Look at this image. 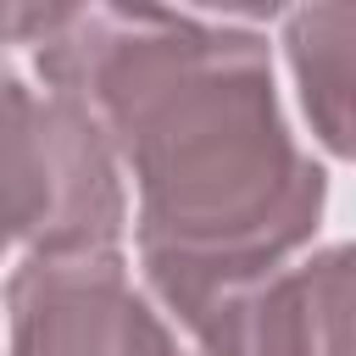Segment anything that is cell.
Wrapping results in <instances>:
<instances>
[{"mask_svg":"<svg viewBox=\"0 0 356 356\" xmlns=\"http://www.w3.org/2000/svg\"><path fill=\"white\" fill-rule=\"evenodd\" d=\"M6 39L111 134L134 178L139 284L167 317L312 245L328 172L284 117L267 33L211 11L17 0Z\"/></svg>","mask_w":356,"mask_h":356,"instance_id":"cell-1","label":"cell"},{"mask_svg":"<svg viewBox=\"0 0 356 356\" xmlns=\"http://www.w3.org/2000/svg\"><path fill=\"white\" fill-rule=\"evenodd\" d=\"M6 234L22 256H117L128 228V172L111 134L67 95L17 67L0 95Z\"/></svg>","mask_w":356,"mask_h":356,"instance_id":"cell-2","label":"cell"},{"mask_svg":"<svg viewBox=\"0 0 356 356\" xmlns=\"http://www.w3.org/2000/svg\"><path fill=\"white\" fill-rule=\"evenodd\" d=\"M6 356H200L134 284L128 256H22L6 278Z\"/></svg>","mask_w":356,"mask_h":356,"instance_id":"cell-3","label":"cell"},{"mask_svg":"<svg viewBox=\"0 0 356 356\" xmlns=\"http://www.w3.org/2000/svg\"><path fill=\"white\" fill-rule=\"evenodd\" d=\"M278 44L312 139L356 161V6H295L284 11Z\"/></svg>","mask_w":356,"mask_h":356,"instance_id":"cell-4","label":"cell"},{"mask_svg":"<svg viewBox=\"0 0 356 356\" xmlns=\"http://www.w3.org/2000/svg\"><path fill=\"white\" fill-rule=\"evenodd\" d=\"M284 356H356V239L284 273Z\"/></svg>","mask_w":356,"mask_h":356,"instance_id":"cell-5","label":"cell"}]
</instances>
